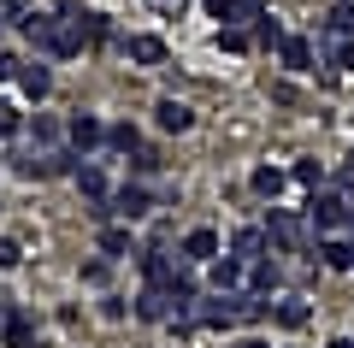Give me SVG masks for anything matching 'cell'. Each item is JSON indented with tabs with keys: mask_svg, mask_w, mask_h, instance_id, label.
I'll use <instances>...</instances> for the list:
<instances>
[{
	"mask_svg": "<svg viewBox=\"0 0 354 348\" xmlns=\"http://www.w3.org/2000/svg\"><path fill=\"white\" fill-rule=\"evenodd\" d=\"M24 30H30V42H41V48L53 53V59H77V53H83V36H77L65 18H24Z\"/></svg>",
	"mask_w": 354,
	"mask_h": 348,
	"instance_id": "cell-1",
	"label": "cell"
},
{
	"mask_svg": "<svg viewBox=\"0 0 354 348\" xmlns=\"http://www.w3.org/2000/svg\"><path fill=\"white\" fill-rule=\"evenodd\" d=\"M266 237H272V248L295 254V248H301V242H307V224L295 219L290 207H272V212H266Z\"/></svg>",
	"mask_w": 354,
	"mask_h": 348,
	"instance_id": "cell-2",
	"label": "cell"
},
{
	"mask_svg": "<svg viewBox=\"0 0 354 348\" xmlns=\"http://www.w3.org/2000/svg\"><path fill=\"white\" fill-rule=\"evenodd\" d=\"M307 224H313V230H348V201H342V195H319V189H313V201H307Z\"/></svg>",
	"mask_w": 354,
	"mask_h": 348,
	"instance_id": "cell-3",
	"label": "cell"
},
{
	"mask_svg": "<svg viewBox=\"0 0 354 348\" xmlns=\"http://www.w3.org/2000/svg\"><path fill=\"white\" fill-rule=\"evenodd\" d=\"M218 248H225V242H218L213 224H195L189 237H183V260H189V266H213V260H218Z\"/></svg>",
	"mask_w": 354,
	"mask_h": 348,
	"instance_id": "cell-4",
	"label": "cell"
},
{
	"mask_svg": "<svg viewBox=\"0 0 354 348\" xmlns=\"http://www.w3.org/2000/svg\"><path fill=\"white\" fill-rule=\"evenodd\" d=\"M266 248H272V237H266V224H242L236 237H230V254H236L242 266H254V260H266Z\"/></svg>",
	"mask_w": 354,
	"mask_h": 348,
	"instance_id": "cell-5",
	"label": "cell"
},
{
	"mask_svg": "<svg viewBox=\"0 0 354 348\" xmlns=\"http://www.w3.org/2000/svg\"><path fill=\"white\" fill-rule=\"evenodd\" d=\"M113 212H118L124 224H136V219H148V212H153V195H148L142 183H124V189L113 195Z\"/></svg>",
	"mask_w": 354,
	"mask_h": 348,
	"instance_id": "cell-6",
	"label": "cell"
},
{
	"mask_svg": "<svg viewBox=\"0 0 354 348\" xmlns=\"http://www.w3.org/2000/svg\"><path fill=\"white\" fill-rule=\"evenodd\" d=\"M171 295H165V289H142V295H136V319L142 324H171Z\"/></svg>",
	"mask_w": 354,
	"mask_h": 348,
	"instance_id": "cell-7",
	"label": "cell"
},
{
	"mask_svg": "<svg viewBox=\"0 0 354 348\" xmlns=\"http://www.w3.org/2000/svg\"><path fill=\"white\" fill-rule=\"evenodd\" d=\"M313 260L325 266V272H354V242H342V237H325Z\"/></svg>",
	"mask_w": 354,
	"mask_h": 348,
	"instance_id": "cell-8",
	"label": "cell"
},
{
	"mask_svg": "<svg viewBox=\"0 0 354 348\" xmlns=\"http://www.w3.org/2000/svg\"><path fill=\"white\" fill-rule=\"evenodd\" d=\"M207 277H213V295H230V289L242 284V260L236 254H218V260L207 266Z\"/></svg>",
	"mask_w": 354,
	"mask_h": 348,
	"instance_id": "cell-9",
	"label": "cell"
},
{
	"mask_svg": "<svg viewBox=\"0 0 354 348\" xmlns=\"http://www.w3.org/2000/svg\"><path fill=\"white\" fill-rule=\"evenodd\" d=\"M272 319H278L283 331H307V319H313V307H307V295H283L278 307H272Z\"/></svg>",
	"mask_w": 354,
	"mask_h": 348,
	"instance_id": "cell-10",
	"label": "cell"
},
{
	"mask_svg": "<svg viewBox=\"0 0 354 348\" xmlns=\"http://www.w3.org/2000/svg\"><path fill=\"white\" fill-rule=\"evenodd\" d=\"M153 118H160V130H177V136H183V130L195 125V112L183 107V100H171V95H165L160 107H153Z\"/></svg>",
	"mask_w": 354,
	"mask_h": 348,
	"instance_id": "cell-11",
	"label": "cell"
},
{
	"mask_svg": "<svg viewBox=\"0 0 354 348\" xmlns=\"http://www.w3.org/2000/svg\"><path fill=\"white\" fill-rule=\"evenodd\" d=\"M248 183H254V195H260V201H278L283 183H290V172H278V165H254Z\"/></svg>",
	"mask_w": 354,
	"mask_h": 348,
	"instance_id": "cell-12",
	"label": "cell"
},
{
	"mask_svg": "<svg viewBox=\"0 0 354 348\" xmlns=\"http://www.w3.org/2000/svg\"><path fill=\"white\" fill-rule=\"evenodd\" d=\"M124 53L136 65H165V42L160 36H124Z\"/></svg>",
	"mask_w": 354,
	"mask_h": 348,
	"instance_id": "cell-13",
	"label": "cell"
},
{
	"mask_svg": "<svg viewBox=\"0 0 354 348\" xmlns=\"http://www.w3.org/2000/svg\"><path fill=\"white\" fill-rule=\"evenodd\" d=\"M130 224H106L101 230V260H130Z\"/></svg>",
	"mask_w": 354,
	"mask_h": 348,
	"instance_id": "cell-14",
	"label": "cell"
},
{
	"mask_svg": "<svg viewBox=\"0 0 354 348\" xmlns=\"http://www.w3.org/2000/svg\"><path fill=\"white\" fill-rule=\"evenodd\" d=\"M278 59L290 65V71H313V42H307V36H283Z\"/></svg>",
	"mask_w": 354,
	"mask_h": 348,
	"instance_id": "cell-15",
	"label": "cell"
},
{
	"mask_svg": "<svg viewBox=\"0 0 354 348\" xmlns=\"http://www.w3.org/2000/svg\"><path fill=\"white\" fill-rule=\"evenodd\" d=\"M177 266H183V260H177ZM177 266L165 260L160 248H148V254H142V272H148V289H165V284L177 277Z\"/></svg>",
	"mask_w": 354,
	"mask_h": 348,
	"instance_id": "cell-16",
	"label": "cell"
},
{
	"mask_svg": "<svg viewBox=\"0 0 354 348\" xmlns=\"http://www.w3.org/2000/svg\"><path fill=\"white\" fill-rule=\"evenodd\" d=\"M18 83H24V95H30V100H41V95L53 89V71L36 59V65H24V71H18Z\"/></svg>",
	"mask_w": 354,
	"mask_h": 348,
	"instance_id": "cell-17",
	"label": "cell"
},
{
	"mask_svg": "<svg viewBox=\"0 0 354 348\" xmlns=\"http://www.w3.org/2000/svg\"><path fill=\"white\" fill-rule=\"evenodd\" d=\"M101 136H106L101 118H88V112H77V118H71V142H77V148H95Z\"/></svg>",
	"mask_w": 354,
	"mask_h": 348,
	"instance_id": "cell-18",
	"label": "cell"
},
{
	"mask_svg": "<svg viewBox=\"0 0 354 348\" xmlns=\"http://www.w3.org/2000/svg\"><path fill=\"white\" fill-rule=\"evenodd\" d=\"M248 284H254V295H272V289H278V260H254Z\"/></svg>",
	"mask_w": 354,
	"mask_h": 348,
	"instance_id": "cell-19",
	"label": "cell"
},
{
	"mask_svg": "<svg viewBox=\"0 0 354 348\" xmlns=\"http://www.w3.org/2000/svg\"><path fill=\"white\" fill-rule=\"evenodd\" d=\"M290 177H295L301 189H319V183H325V165H319V160H295V165H290Z\"/></svg>",
	"mask_w": 354,
	"mask_h": 348,
	"instance_id": "cell-20",
	"label": "cell"
},
{
	"mask_svg": "<svg viewBox=\"0 0 354 348\" xmlns=\"http://www.w3.org/2000/svg\"><path fill=\"white\" fill-rule=\"evenodd\" d=\"M254 42H260V48H283V24H278L272 12H266L260 24H254Z\"/></svg>",
	"mask_w": 354,
	"mask_h": 348,
	"instance_id": "cell-21",
	"label": "cell"
},
{
	"mask_svg": "<svg viewBox=\"0 0 354 348\" xmlns=\"http://www.w3.org/2000/svg\"><path fill=\"white\" fill-rule=\"evenodd\" d=\"M325 30H330V36H354V6H348V0H342V6H330Z\"/></svg>",
	"mask_w": 354,
	"mask_h": 348,
	"instance_id": "cell-22",
	"label": "cell"
},
{
	"mask_svg": "<svg viewBox=\"0 0 354 348\" xmlns=\"http://www.w3.org/2000/svg\"><path fill=\"white\" fill-rule=\"evenodd\" d=\"M218 48H225V53H248V36H242V24H225V30H218Z\"/></svg>",
	"mask_w": 354,
	"mask_h": 348,
	"instance_id": "cell-23",
	"label": "cell"
},
{
	"mask_svg": "<svg viewBox=\"0 0 354 348\" xmlns=\"http://www.w3.org/2000/svg\"><path fill=\"white\" fill-rule=\"evenodd\" d=\"M266 18V0H236V18L230 24H260Z\"/></svg>",
	"mask_w": 354,
	"mask_h": 348,
	"instance_id": "cell-24",
	"label": "cell"
},
{
	"mask_svg": "<svg viewBox=\"0 0 354 348\" xmlns=\"http://www.w3.org/2000/svg\"><path fill=\"white\" fill-rule=\"evenodd\" d=\"M6 348H30V324L24 319H6Z\"/></svg>",
	"mask_w": 354,
	"mask_h": 348,
	"instance_id": "cell-25",
	"label": "cell"
},
{
	"mask_svg": "<svg viewBox=\"0 0 354 348\" xmlns=\"http://www.w3.org/2000/svg\"><path fill=\"white\" fill-rule=\"evenodd\" d=\"M113 148L136 154V148H142V136H136V130H130V125H113Z\"/></svg>",
	"mask_w": 354,
	"mask_h": 348,
	"instance_id": "cell-26",
	"label": "cell"
},
{
	"mask_svg": "<svg viewBox=\"0 0 354 348\" xmlns=\"http://www.w3.org/2000/svg\"><path fill=\"white\" fill-rule=\"evenodd\" d=\"M18 260H24V248H18V242L12 237H0V272H12V266Z\"/></svg>",
	"mask_w": 354,
	"mask_h": 348,
	"instance_id": "cell-27",
	"label": "cell"
},
{
	"mask_svg": "<svg viewBox=\"0 0 354 348\" xmlns=\"http://www.w3.org/2000/svg\"><path fill=\"white\" fill-rule=\"evenodd\" d=\"M207 12H213L218 24H230V18H236V0H207Z\"/></svg>",
	"mask_w": 354,
	"mask_h": 348,
	"instance_id": "cell-28",
	"label": "cell"
},
{
	"mask_svg": "<svg viewBox=\"0 0 354 348\" xmlns=\"http://www.w3.org/2000/svg\"><path fill=\"white\" fill-rule=\"evenodd\" d=\"M106 266H113V260H88L83 266V284H106Z\"/></svg>",
	"mask_w": 354,
	"mask_h": 348,
	"instance_id": "cell-29",
	"label": "cell"
},
{
	"mask_svg": "<svg viewBox=\"0 0 354 348\" xmlns=\"http://www.w3.org/2000/svg\"><path fill=\"white\" fill-rule=\"evenodd\" d=\"M130 165H136V172H160V154H153V148H136V160H130Z\"/></svg>",
	"mask_w": 354,
	"mask_h": 348,
	"instance_id": "cell-30",
	"label": "cell"
},
{
	"mask_svg": "<svg viewBox=\"0 0 354 348\" xmlns=\"http://www.w3.org/2000/svg\"><path fill=\"white\" fill-rule=\"evenodd\" d=\"M148 6H153V12H160V18H177V12H183V6H189V0H148Z\"/></svg>",
	"mask_w": 354,
	"mask_h": 348,
	"instance_id": "cell-31",
	"label": "cell"
},
{
	"mask_svg": "<svg viewBox=\"0 0 354 348\" xmlns=\"http://www.w3.org/2000/svg\"><path fill=\"white\" fill-rule=\"evenodd\" d=\"M12 130H18V112L6 107V100H0V136H12Z\"/></svg>",
	"mask_w": 354,
	"mask_h": 348,
	"instance_id": "cell-32",
	"label": "cell"
},
{
	"mask_svg": "<svg viewBox=\"0 0 354 348\" xmlns=\"http://www.w3.org/2000/svg\"><path fill=\"white\" fill-rule=\"evenodd\" d=\"M18 71H24V65H18V59H12V53H0V83H12V77H18Z\"/></svg>",
	"mask_w": 354,
	"mask_h": 348,
	"instance_id": "cell-33",
	"label": "cell"
},
{
	"mask_svg": "<svg viewBox=\"0 0 354 348\" xmlns=\"http://www.w3.org/2000/svg\"><path fill=\"white\" fill-rule=\"evenodd\" d=\"M337 189H354V154H348V165L337 172Z\"/></svg>",
	"mask_w": 354,
	"mask_h": 348,
	"instance_id": "cell-34",
	"label": "cell"
},
{
	"mask_svg": "<svg viewBox=\"0 0 354 348\" xmlns=\"http://www.w3.org/2000/svg\"><path fill=\"white\" fill-rule=\"evenodd\" d=\"M337 59H342V71H354V42H348L342 53H337Z\"/></svg>",
	"mask_w": 354,
	"mask_h": 348,
	"instance_id": "cell-35",
	"label": "cell"
},
{
	"mask_svg": "<svg viewBox=\"0 0 354 348\" xmlns=\"http://www.w3.org/2000/svg\"><path fill=\"white\" fill-rule=\"evenodd\" d=\"M325 348H354V342H348V336H330V342H325Z\"/></svg>",
	"mask_w": 354,
	"mask_h": 348,
	"instance_id": "cell-36",
	"label": "cell"
},
{
	"mask_svg": "<svg viewBox=\"0 0 354 348\" xmlns=\"http://www.w3.org/2000/svg\"><path fill=\"white\" fill-rule=\"evenodd\" d=\"M242 348H272V342H260V336H248V342H242Z\"/></svg>",
	"mask_w": 354,
	"mask_h": 348,
	"instance_id": "cell-37",
	"label": "cell"
},
{
	"mask_svg": "<svg viewBox=\"0 0 354 348\" xmlns=\"http://www.w3.org/2000/svg\"><path fill=\"white\" fill-rule=\"evenodd\" d=\"M0 24H6V18H0Z\"/></svg>",
	"mask_w": 354,
	"mask_h": 348,
	"instance_id": "cell-38",
	"label": "cell"
}]
</instances>
